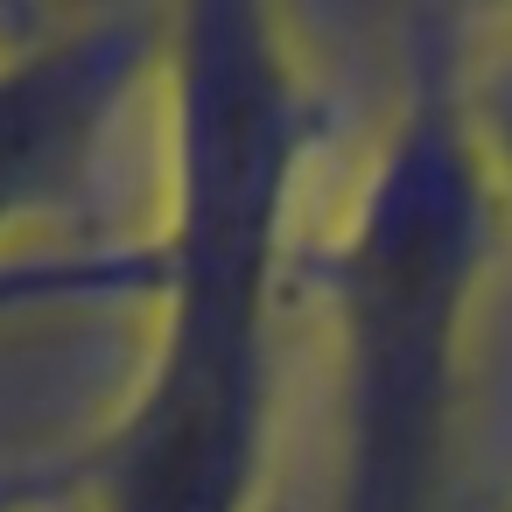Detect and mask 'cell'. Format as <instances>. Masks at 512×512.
<instances>
[{"label":"cell","mask_w":512,"mask_h":512,"mask_svg":"<svg viewBox=\"0 0 512 512\" xmlns=\"http://www.w3.org/2000/svg\"><path fill=\"white\" fill-rule=\"evenodd\" d=\"M162 106L155 351L78 498L85 512H274V330L316 99L281 15L204 0L169 15Z\"/></svg>","instance_id":"cell-1"},{"label":"cell","mask_w":512,"mask_h":512,"mask_svg":"<svg viewBox=\"0 0 512 512\" xmlns=\"http://www.w3.org/2000/svg\"><path fill=\"white\" fill-rule=\"evenodd\" d=\"M463 22L421 15L393 113L323 253L330 316V505L442 512L470 386L477 309L505 211L491 197L463 78Z\"/></svg>","instance_id":"cell-2"},{"label":"cell","mask_w":512,"mask_h":512,"mask_svg":"<svg viewBox=\"0 0 512 512\" xmlns=\"http://www.w3.org/2000/svg\"><path fill=\"white\" fill-rule=\"evenodd\" d=\"M169 15H0V246L57 225L113 127L162 85Z\"/></svg>","instance_id":"cell-3"},{"label":"cell","mask_w":512,"mask_h":512,"mask_svg":"<svg viewBox=\"0 0 512 512\" xmlns=\"http://www.w3.org/2000/svg\"><path fill=\"white\" fill-rule=\"evenodd\" d=\"M456 78H463V113H470V134L491 176V197L512 225V15L463 22Z\"/></svg>","instance_id":"cell-4"},{"label":"cell","mask_w":512,"mask_h":512,"mask_svg":"<svg viewBox=\"0 0 512 512\" xmlns=\"http://www.w3.org/2000/svg\"><path fill=\"white\" fill-rule=\"evenodd\" d=\"M43 505V484H22V477H0V512H36Z\"/></svg>","instance_id":"cell-5"},{"label":"cell","mask_w":512,"mask_h":512,"mask_svg":"<svg viewBox=\"0 0 512 512\" xmlns=\"http://www.w3.org/2000/svg\"><path fill=\"white\" fill-rule=\"evenodd\" d=\"M36 512H85V498H50V505H36Z\"/></svg>","instance_id":"cell-6"},{"label":"cell","mask_w":512,"mask_h":512,"mask_svg":"<svg viewBox=\"0 0 512 512\" xmlns=\"http://www.w3.org/2000/svg\"><path fill=\"white\" fill-rule=\"evenodd\" d=\"M274 512H295V505H288V498H274Z\"/></svg>","instance_id":"cell-7"}]
</instances>
